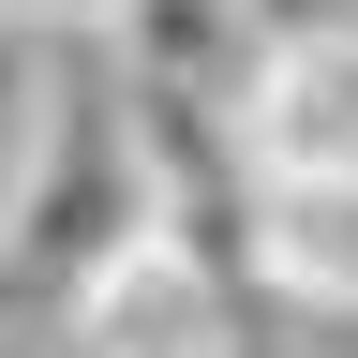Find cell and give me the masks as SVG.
<instances>
[{
  "instance_id": "obj_1",
  "label": "cell",
  "mask_w": 358,
  "mask_h": 358,
  "mask_svg": "<svg viewBox=\"0 0 358 358\" xmlns=\"http://www.w3.org/2000/svg\"><path fill=\"white\" fill-rule=\"evenodd\" d=\"M150 224V179H134V105L120 75H60L30 120V150L0 164V268L15 284H75L90 254H120Z\"/></svg>"
},
{
  "instance_id": "obj_2",
  "label": "cell",
  "mask_w": 358,
  "mask_h": 358,
  "mask_svg": "<svg viewBox=\"0 0 358 358\" xmlns=\"http://www.w3.org/2000/svg\"><path fill=\"white\" fill-rule=\"evenodd\" d=\"M224 329H239V284L164 239V224H134L120 254H90L60 284V343L75 358H224Z\"/></svg>"
},
{
  "instance_id": "obj_3",
  "label": "cell",
  "mask_w": 358,
  "mask_h": 358,
  "mask_svg": "<svg viewBox=\"0 0 358 358\" xmlns=\"http://www.w3.org/2000/svg\"><path fill=\"white\" fill-rule=\"evenodd\" d=\"M239 150H254V179H358V15H299L254 45Z\"/></svg>"
},
{
  "instance_id": "obj_4",
  "label": "cell",
  "mask_w": 358,
  "mask_h": 358,
  "mask_svg": "<svg viewBox=\"0 0 358 358\" xmlns=\"http://www.w3.org/2000/svg\"><path fill=\"white\" fill-rule=\"evenodd\" d=\"M254 45H268L254 0H120V15H105L120 90H194V105H239Z\"/></svg>"
},
{
  "instance_id": "obj_5",
  "label": "cell",
  "mask_w": 358,
  "mask_h": 358,
  "mask_svg": "<svg viewBox=\"0 0 358 358\" xmlns=\"http://www.w3.org/2000/svg\"><path fill=\"white\" fill-rule=\"evenodd\" d=\"M254 268L358 313V179H254Z\"/></svg>"
},
{
  "instance_id": "obj_6",
  "label": "cell",
  "mask_w": 358,
  "mask_h": 358,
  "mask_svg": "<svg viewBox=\"0 0 358 358\" xmlns=\"http://www.w3.org/2000/svg\"><path fill=\"white\" fill-rule=\"evenodd\" d=\"M45 90H60V30H15V15H0V164L30 150V120H45Z\"/></svg>"
},
{
  "instance_id": "obj_7",
  "label": "cell",
  "mask_w": 358,
  "mask_h": 358,
  "mask_svg": "<svg viewBox=\"0 0 358 358\" xmlns=\"http://www.w3.org/2000/svg\"><path fill=\"white\" fill-rule=\"evenodd\" d=\"M0 15H15V30H60V45H75V30H105L120 0H0Z\"/></svg>"
},
{
  "instance_id": "obj_8",
  "label": "cell",
  "mask_w": 358,
  "mask_h": 358,
  "mask_svg": "<svg viewBox=\"0 0 358 358\" xmlns=\"http://www.w3.org/2000/svg\"><path fill=\"white\" fill-rule=\"evenodd\" d=\"M0 358H45V343H15V329H0Z\"/></svg>"
},
{
  "instance_id": "obj_9",
  "label": "cell",
  "mask_w": 358,
  "mask_h": 358,
  "mask_svg": "<svg viewBox=\"0 0 358 358\" xmlns=\"http://www.w3.org/2000/svg\"><path fill=\"white\" fill-rule=\"evenodd\" d=\"M60 358H75V343H60Z\"/></svg>"
}]
</instances>
